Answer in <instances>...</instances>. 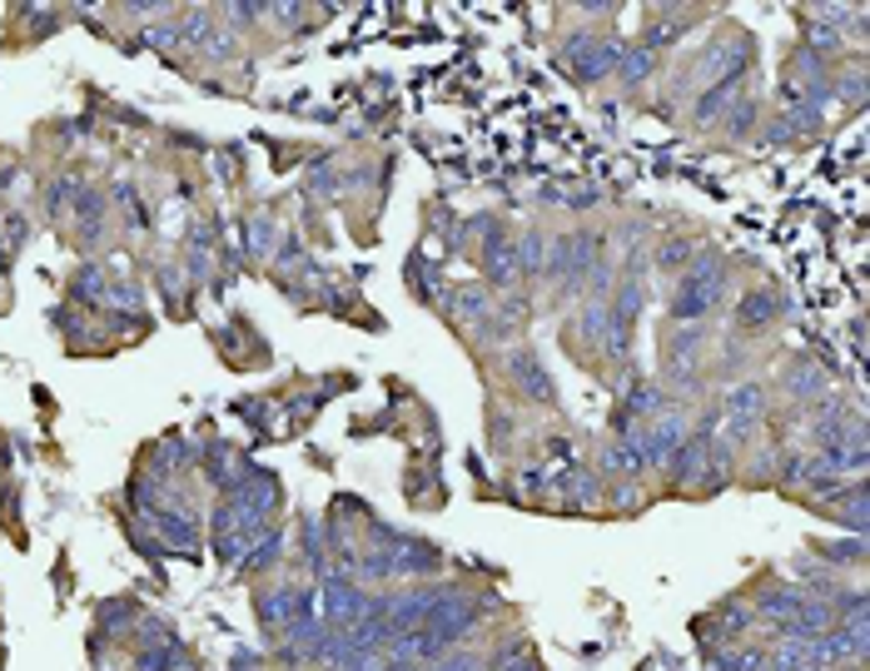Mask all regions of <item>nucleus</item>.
<instances>
[{"label": "nucleus", "mask_w": 870, "mask_h": 671, "mask_svg": "<svg viewBox=\"0 0 870 671\" xmlns=\"http://www.w3.org/2000/svg\"><path fill=\"white\" fill-rule=\"evenodd\" d=\"M155 522H159V532H165L169 542H179V547H189V542H199L195 522H189L185 513H165V507H159V513H155Z\"/></svg>", "instance_id": "14"}, {"label": "nucleus", "mask_w": 870, "mask_h": 671, "mask_svg": "<svg viewBox=\"0 0 870 671\" xmlns=\"http://www.w3.org/2000/svg\"><path fill=\"white\" fill-rule=\"evenodd\" d=\"M483 671H537L533 657H517V652H507V657H497L493 667H483Z\"/></svg>", "instance_id": "19"}, {"label": "nucleus", "mask_w": 870, "mask_h": 671, "mask_svg": "<svg viewBox=\"0 0 870 671\" xmlns=\"http://www.w3.org/2000/svg\"><path fill=\"white\" fill-rule=\"evenodd\" d=\"M507 378H513V388L523 393L527 403H557V383H553V373L543 368V358L533 354V348H513L507 354Z\"/></svg>", "instance_id": "5"}, {"label": "nucleus", "mask_w": 870, "mask_h": 671, "mask_svg": "<svg viewBox=\"0 0 870 671\" xmlns=\"http://www.w3.org/2000/svg\"><path fill=\"white\" fill-rule=\"evenodd\" d=\"M652 66H656V56L636 46V50H622V60H617V70H612V75H622V85H642L646 75H652Z\"/></svg>", "instance_id": "13"}, {"label": "nucleus", "mask_w": 870, "mask_h": 671, "mask_svg": "<svg viewBox=\"0 0 870 671\" xmlns=\"http://www.w3.org/2000/svg\"><path fill=\"white\" fill-rule=\"evenodd\" d=\"M423 671H483V667H477V657H468V652H448V657H438V662H423Z\"/></svg>", "instance_id": "18"}, {"label": "nucleus", "mask_w": 870, "mask_h": 671, "mask_svg": "<svg viewBox=\"0 0 870 671\" xmlns=\"http://www.w3.org/2000/svg\"><path fill=\"white\" fill-rule=\"evenodd\" d=\"M483 269H487V284L493 289H513L517 279H523V264H517V244H497V249L483 254Z\"/></svg>", "instance_id": "9"}, {"label": "nucleus", "mask_w": 870, "mask_h": 671, "mask_svg": "<svg viewBox=\"0 0 870 671\" xmlns=\"http://www.w3.org/2000/svg\"><path fill=\"white\" fill-rule=\"evenodd\" d=\"M777 318H781L777 294H767V289L741 294V304H736V334L761 338V334H771V328H777Z\"/></svg>", "instance_id": "7"}, {"label": "nucleus", "mask_w": 870, "mask_h": 671, "mask_svg": "<svg viewBox=\"0 0 870 671\" xmlns=\"http://www.w3.org/2000/svg\"><path fill=\"white\" fill-rule=\"evenodd\" d=\"M801 602H805V588L801 582H791V588H771L767 596L757 602V616H767V622H787V616L801 612Z\"/></svg>", "instance_id": "10"}, {"label": "nucleus", "mask_w": 870, "mask_h": 671, "mask_svg": "<svg viewBox=\"0 0 870 671\" xmlns=\"http://www.w3.org/2000/svg\"><path fill=\"white\" fill-rule=\"evenodd\" d=\"M76 294H85L90 304H105V294H110V284H105V269L100 264H85L80 279H76Z\"/></svg>", "instance_id": "15"}, {"label": "nucleus", "mask_w": 870, "mask_h": 671, "mask_svg": "<svg viewBox=\"0 0 870 671\" xmlns=\"http://www.w3.org/2000/svg\"><path fill=\"white\" fill-rule=\"evenodd\" d=\"M368 596L358 588V578H328L324 582V606H328V626H354L358 616H368Z\"/></svg>", "instance_id": "6"}, {"label": "nucleus", "mask_w": 870, "mask_h": 671, "mask_svg": "<svg viewBox=\"0 0 870 671\" xmlns=\"http://www.w3.org/2000/svg\"><path fill=\"white\" fill-rule=\"evenodd\" d=\"M825 507H831L825 517L846 522V527H851V537H866V483H861V477H851L841 493L825 497Z\"/></svg>", "instance_id": "8"}, {"label": "nucleus", "mask_w": 870, "mask_h": 671, "mask_svg": "<svg viewBox=\"0 0 870 671\" xmlns=\"http://www.w3.org/2000/svg\"><path fill=\"white\" fill-rule=\"evenodd\" d=\"M815 557L825 562V568H861L866 562V537H851V542H815Z\"/></svg>", "instance_id": "12"}, {"label": "nucleus", "mask_w": 870, "mask_h": 671, "mask_svg": "<svg viewBox=\"0 0 870 671\" xmlns=\"http://www.w3.org/2000/svg\"><path fill=\"white\" fill-rule=\"evenodd\" d=\"M702 348H706V328L702 324H682L666 338V383L672 388H696L702 383Z\"/></svg>", "instance_id": "3"}, {"label": "nucleus", "mask_w": 870, "mask_h": 671, "mask_svg": "<svg viewBox=\"0 0 870 671\" xmlns=\"http://www.w3.org/2000/svg\"><path fill=\"white\" fill-rule=\"evenodd\" d=\"M787 388H791L795 403H815V398H825V393H831V388H825V373L815 368V364H805V358H801V364H791Z\"/></svg>", "instance_id": "11"}, {"label": "nucleus", "mask_w": 870, "mask_h": 671, "mask_svg": "<svg viewBox=\"0 0 870 671\" xmlns=\"http://www.w3.org/2000/svg\"><path fill=\"white\" fill-rule=\"evenodd\" d=\"M105 298H110L115 308H130V314H140V284H135V279H110V294H105Z\"/></svg>", "instance_id": "17"}, {"label": "nucleus", "mask_w": 870, "mask_h": 671, "mask_svg": "<svg viewBox=\"0 0 870 671\" xmlns=\"http://www.w3.org/2000/svg\"><path fill=\"white\" fill-rule=\"evenodd\" d=\"M686 259H692V249H686V239H676V234H666V239H662V249H656V264H662V269H672V274H682V269H686Z\"/></svg>", "instance_id": "16"}, {"label": "nucleus", "mask_w": 870, "mask_h": 671, "mask_svg": "<svg viewBox=\"0 0 870 671\" xmlns=\"http://www.w3.org/2000/svg\"><path fill=\"white\" fill-rule=\"evenodd\" d=\"M254 606H259V622L269 626L274 637H284L294 622H304V616H314L309 606V592L304 588H264L254 596Z\"/></svg>", "instance_id": "4"}, {"label": "nucleus", "mask_w": 870, "mask_h": 671, "mask_svg": "<svg viewBox=\"0 0 870 671\" xmlns=\"http://www.w3.org/2000/svg\"><path fill=\"white\" fill-rule=\"evenodd\" d=\"M721 298H726V264H721V254L712 249L692 254L672 289V318L676 324H706L721 308Z\"/></svg>", "instance_id": "1"}, {"label": "nucleus", "mask_w": 870, "mask_h": 671, "mask_svg": "<svg viewBox=\"0 0 870 671\" xmlns=\"http://www.w3.org/2000/svg\"><path fill=\"white\" fill-rule=\"evenodd\" d=\"M622 40H612V36H587V30H582V36H572L567 46H562V56H567V66H572V75H577V80H607L612 70H617V60H622Z\"/></svg>", "instance_id": "2"}, {"label": "nucleus", "mask_w": 870, "mask_h": 671, "mask_svg": "<svg viewBox=\"0 0 870 671\" xmlns=\"http://www.w3.org/2000/svg\"><path fill=\"white\" fill-rule=\"evenodd\" d=\"M378 671H423V662H394V657H388V662L378 667Z\"/></svg>", "instance_id": "20"}]
</instances>
